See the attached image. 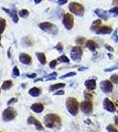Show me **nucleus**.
I'll return each mask as SVG.
<instances>
[{
  "label": "nucleus",
  "instance_id": "nucleus-1",
  "mask_svg": "<svg viewBox=\"0 0 118 132\" xmlns=\"http://www.w3.org/2000/svg\"><path fill=\"white\" fill-rule=\"evenodd\" d=\"M43 122L46 127L49 129H56V128H60L62 125L61 117L56 114H48L44 116Z\"/></svg>",
  "mask_w": 118,
  "mask_h": 132
},
{
  "label": "nucleus",
  "instance_id": "nucleus-2",
  "mask_svg": "<svg viewBox=\"0 0 118 132\" xmlns=\"http://www.w3.org/2000/svg\"><path fill=\"white\" fill-rule=\"evenodd\" d=\"M66 108H67V110L72 116H77L78 113L79 108L78 101L73 97H69L66 100Z\"/></svg>",
  "mask_w": 118,
  "mask_h": 132
},
{
  "label": "nucleus",
  "instance_id": "nucleus-3",
  "mask_svg": "<svg viewBox=\"0 0 118 132\" xmlns=\"http://www.w3.org/2000/svg\"><path fill=\"white\" fill-rule=\"evenodd\" d=\"M39 27L42 31L46 32V33L52 35H57L58 34V28L57 27L49 22H42L39 25Z\"/></svg>",
  "mask_w": 118,
  "mask_h": 132
},
{
  "label": "nucleus",
  "instance_id": "nucleus-4",
  "mask_svg": "<svg viewBox=\"0 0 118 132\" xmlns=\"http://www.w3.org/2000/svg\"><path fill=\"white\" fill-rule=\"evenodd\" d=\"M69 10L70 11V12H72L73 14L77 16H80L82 17L85 13V7L79 3L77 2H72L69 5Z\"/></svg>",
  "mask_w": 118,
  "mask_h": 132
},
{
  "label": "nucleus",
  "instance_id": "nucleus-5",
  "mask_svg": "<svg viewBox=\"0 0 118 132\" xmlns=\"http://www.w3.org/2000/svg\"><path fill=\"white\" fill-rule=\"evenodd\" d=\"M17 116V112L13 108H7L4 110L3 114H2V119L5 122H10L15 119V117Z\"/></svg>",
  "mask_w": 118,
  "mask_h": 132
},
{
  "label": "nucleus",
  "instance_id": "nucleus-6",
  "mask_svg": "<svg viewBox=\"0 0 118 132\" xmlns=\"http://www.w3.org/2000/svg\"><path fill=\"white\" fill-rule=\"evenodd\" d=\"M82 54H83L82 48L79 46L73 47L72 48V50H70V56H72V59L73 61L76 62L80 61L81 57H82Z\"/></svg>",
  "mask_w": 118,
  "mask_h": 132
},
{
  "label": "nucleus",
  "instance_id": "nucleus-7",
  "mask_svg": "<svg viewBox=\"0 0 118 132\" xmlns=\"http://www.w3.org/2000/svg\"><path fill=\"white\" fill-rule=\"evenodd\" d=\"M63 24L67 30H70L74 25V18L72 14L65 13L63 18Z\"/></svg>",
  "mask_w": 118,
  "mask_h": 132
},
{
  "label": "nucleus",
  "instance_id": "nucleus-8",
  "mask_svg": "<svg viewBox=\"0 0 118 132\" xmlns=\"http://www.w3.org/2000/svg\"><path fill=\"white\" fill-rule=\"evenodd\" d=\"M80 109L84 114H89L93 112V103L91 101H85L80 103Z\"/></svg>",
  "mask_w": 118,
  "mask_h": 132
},
{
  "label": "nucleus",
  "instance_id": "nucleus-9",
  "mask_svg": "<svg viewBox=\"0 0 118 132\" xmlns=\"http://www.w3.org/2000/svg\"><path fill=\"white\" fill-rule=\"evenodd\" d=\"M100 87L101 89V91L105 93H111L114 89L112 82L110 80H103V81H101L100 84Z\"/></svg>",
  "mask_w": 118,
  "mask_h": 132
},
{
  "label": "nucleus",
  "instance_id": "nucleus-10",
  "mask_svg": "<svg viewBox=\"0 0 118 132\" xmlns=\"http://www.w3.org/2000/svg\"><path fill=\"white\" fill-rule=\"evenodd\" d=\"M103 108H104L105 110H107V111H108L110 113H114V112H115V110H116V107H115V105L110 101V100L108 99V98L104 99Z\"/></svg>",
  "mask_w": 118,
  "mask_h": 132
},
{
  "label": "nucleus",
  "instance_id": "nucleus-11",
  "mask_svg": "<svg viewBox=\"0 0 118 132\" xmlns=\"http://www.w3.org/2000/svg\"><path fill=\"white\" fill-rule=\"evenodd\" d=\"M27 123L30 125H35L36 129H38V130L42 131L44 129V128H43V126H42V123H41L39 121H38L37 119L34 116H29L28 118H27Z\"/></svg>",
  "mask_w": 118,
  "mask_h": 132
},
{
  "label": "nucleus",
  "instance_id": "nucleus-12",
  "mask_svg": "<svg viewBox=\"0 0 118 132\" xmlns=\"http://www.w3.org/2000/svg\"><path fill=\"white\" fill-rule=\"evenodd\" d=\"M94 13L97 15L100 20H108V17H109V12H107L105 10L102 9H95L94 10Z\"/></svg>",
  "mask_w": 118,
  "mask_h": 132
},
{
  "label": "nucleus",
  "instance_id": "nucleus-13",
  "mask_svg": "<svg viewBox=\"0 0 118 132\" xmlns=\"http://www.w3.org/2000/svg\"><path fill=\"white\" fill-rule=\"evenodd\" d=\"M113 32V29L111 27H108V26H101L99 31L97 32V35H110Z\"/></svg>",
  "mask_w": 118,
  "mask_h": 132
},
{
  "label": "nucleus",
  "instance_id": "nucleus-14",
  "mask_svg": "<svg viewBox=\"0 0 118 132\" xmlns=\"http://www.w3.org/2000/svg\"><path fill=\"white\" fill-rule=\"evenodd\" d=\"M85 87H86V89L88 91L95 90V88H96V80L93 79V78L87 79L86 81L85 82Z\"/></svg>",
  "mask_w": 118,
  "mask_h": 132
},
{
  "label": "nucleus",
  "instance_id": "nucleus-15",
  "mask_svg": "<svg viewBox=\"0 0 118 132\" xmlns=\"http://www.w3.org/2000/svg\"><path fill=\"white\" fill-rule=\"evenodd\" d=\"M20 61L26 65H29L32 62V59L29 55L26 54V53H21L20 55Z\"/></svg>",
  "mask_w": 118,
  "mask_h": 132
},
{
  "label": "nucleus",
  "instance_id": "nucleus-16",
  "mask_svg": "<svg viewBox=\"0 0 118 132\" xmlns=\"http://www.w3.org/2000/svg\"><path fill=\"white\" fill-rule=\"evenodd\" d=\"M102 26V23H101V20H95L93 22V24L91 25V27H90V29H91L92 31L94 32V33H97L99 31V29Z\"/></svg>",
  "mask_w": 118,
  "mask_h": 132
},
{
  "label": "nucleus",
  "instance_id": "nucleus-17",
  "mask_svg": "<svg viewBox=\"0 0 118 132\" xmlns=\"http://www.w3.org/2000/svg\"><path fill=\"white\" fill-rule=\"evenodd\" d=\"M31 109L35 113L40 114V113H42L44 110V106L42 103H35L31 106Z\"/></svg>",
  "mask_w": 118,
  "mask_h": 132
},
{
  "label": "nucleus",
  "instance_id": "nucleus-18",
  "mask_svg": "<svg viewBox=\"0 0 118 132\" xmlns=\"http://www.w3.org/2000/svg\"><path fill=\"white\" fill-rule=\"evenodd\" d=\"M5 12H7L9 15L12 17V20H13V22L14 23H17L19 21V18H18V15H17V12H15L14 10H7V9H5L4 8L3 9Z\"/></svg>",
  "mask_w": 118,
  "mask_h": 132
},
{
  "label": "nucleus",
  "instance_id": "nucleus-19",
  "mask_svg": "<svg viewBox=\"0 0 118 132\" xmlns=\"http://www.w3.org/2000/svg\"><path fill=\"white\" fill-rule=\"evenodd\" d=\"M28 93L33 97H38L41 94V89L37 88V87H33L29 90Z\"/></svg>",
  "mask_w": 118,
  "mask_h": 132
},
{
  "label": "nucleus",
  "instance_id": "nucleus-20",
  "mask_svg": "<svg viewBox=\"0 0 118 132\" xmlns=\"http://www.w3.org/2000/svg\"><path fill=\"white\" fill-rule=\"evenodd\" d=\"M85 46H86V48L91 51H95L96 50V43L93 41H91V40L85 42Z\"/></svg>",
  "mask_w": 118,
  "mask_h": 132
},
{
  "label": "nucleus",
  "instance_id": "nucleus-21",
  "mask_svg": "<svg viewBox=\"0 0 118 132\" xmlns=\"http://www.w3.org/2000/svg\"><path fill=\"white\" fill-rule=\"evenodd\" d=\"M64 86H65V84H64V83H57V84L52 85V86L49 87V91L53 92L56 90H58V89L64 88Z\"/></svg>",
  "mask_w": 118,
  "mask_h": 132
},
{
  "label": "nucleus",
  "instance_id": "nucleus-22",
  "mask_svg": "<svg viewBox=\"0 0 118 132\" xmlns=\"http://www.w3.org/2000/svg\"><path fill=\"white\" fill-rule=\"evenodd\" d=\"M12 86V80H6V81H5L3 83L1 88H2V90H8V89H10Z\"/></svg>",
  "mask_w": 118,
  "mask_h": 132
},
{
  "label": "nucleus",
  "instance_id": "nucleus-23",
  "mask_svg": "<svg viewBox=\"0 0 118 132\" xmlns=\"http://www.w3.org/2000/svg\"><path fill=\"white\" fill-rule=\"evenodd\" d=\"M36 56H37L38 60L40 61V63H42V64H45L46 63V57H45V54L43 53H36Z\"/></svg>",
  "mask_w": 118,
  "mask_h": 132
},
{
  "label": "nucleus",
  "instance_id": "nucleus-24",
  "mask_svg": "<svg viewBox=\"0 0 118 132\" xmlns=\"http://www.w3.org/2000/svg\"><path fill=\"white\" fill-rule=\"evenodd\" d=\"M6 22L3 18H0V33H3L5 29Z\"/></svg>",
  "mask_w": 118,
  "mask_h": 132
},
{
  "label": "nucleus",
  "instance_id": "nucleus-25",
  "mask_svg": "<svg viewBox=\"0 0 118 132\" xmlns=\"http://www.w3.org/2000/svg\"><path fill=\"white\" fill-rule=\"evenodd\" d=\"M19 14H20V16L22 17V18H27V17L29 16V12L27 10H26V9H23V10L20 11Z\"/></svg>",
  "mask_w": 118,
  "mask_h": 132
},
{
  "label": "nucleus",
  "instance_id": "nucleus-26",
  "mask_svg": "<svg viewBox=\"0 0 118 132\" xmlns=\"http://www.w3.org/2000/svg\"><path fill=\"white\" fill-rule=\"evenodd\" d=\"M115 70H118V63H115V65L111 66V67L106 68V69H104V71H105V72H110V71H115Z\"/></svg>",
  "mask_w": 118,
  "mask_h": 132
},
{
  "label": "nucleus",
  "instance_id": "nucleus-27",
  "mask_svg": "<svg viewBox=\"0 0 118 132\" xmlns=\"http://www.w3.org/2000/svg\"><path fill=\"white\" fill-rule=\"evenodd\" d=\"M57 72H53V73L49 74V75L46 77V80H55L57 78Z\"/></svg>",
  "mask_w": 118,
  "mask_h": 132
},
{
  "label": "nucleus",
  "instance_id": "nucleus-28",
  "mask_svg": "<svg viewBox=\"0 0 118 132\" xmlns=\"http://www.w3.org/2000/svg\"><path fill=\"white\" fill-rule=\"evenodd\" d=\"M58 60L60 62H62V63H70V60L69 58H68L66 56H64V55H63V56H61L58 58Z\"/></svg>",
  "mask_w": 118,
  "mask_h": 132
},
{
  "label": "nucleus",
  "instance_id": "nucleus-29",
  "mask_svg": "<svg viewBox=\"0 0 118 132\" xmlns=\"http://www.w3.org/2000/svg\"><path fill=\"white\" fill-rule=\"evenodd\" d=\"M84 96H85V99L86 100V101H91V100L93 99V94L87 91H85V93H84Z\"/></svg>",
  "mask_w": 118,
  "mask_h": 132
},
{
  "label": "nucleus",
  "instance_id": "nucleus-30",
  "mask_svg": "<svg viewBox=\"0 0 118 132\" xmlns=\"http://www.w3.org/2000/svg\"><path fill=\"white\" fill-rule=\"evenodd\" d=\"M110 81L114 84H118V74H113L110 77Z\"/></svg>",
  "mask_w": 118,
  "mask_h": 132
},
{
  "label": "nucleus",
  "instance_id": "nucleus-31",
  "mask_svg": "<svg viewBox=\"0 0 118 132\" xmlns=\"http://www.w3.org/2000/svg\"><path fill=\"white\" fill-rule=\"evenodd\" d=\"M107 130H108V132H118L116 128L111 124H109L107 126Z\"/></svg>",
  "mask_w": 118,
  "mask_h": 132
},
{
  "label": "nucleus",
  "instance_id": "nucleus-32",
  "mask_svg": "<svg viewBox=\"0 0 118 132\" xmlns=\"http://www.w3.org/2000/svg\"><path fill=\"white\" fill-rule=\"evenodd\" d=\"M112 39H113V41L115 42H116V43L118 42V30L117 29L114 31V33L112 35Z\"/></svg>",
  "mask_w": 118,
  "mask_h": 132
},
{
  "label": "nucleus",
  "instance_id": "nucleus-33",
  "mask_svg": "<svg viewBox=\"0 0 118 132\" xmlns=\"http://www.w3.org/2000/svg\"><path fill=\"white\" fill-rule=\"evenodd\" d=\"M109 13H112L115 16L118 15V6H115V7H113L109 10Z\"/></svg>",
  "mask_w": 118,
  "mask_h": 132
},
{
  "label": "nucleus",
  "instance_id": "nucleus-34",
  "mask_svg": "<svg viewBox=\"0 0 118 132\" xmlns=\"http://www.w3.org/2000/svg\"><path fill=\"white\" fill-rule=\"evenodd\" d=\"M75 75H76V72H69V73L64 74V75L61 76L60 77V78H61V79H64V78H68V77H72V76H75Z\"/></svg>",
  "mask_w": 118,
  "mask_h": 132
},
{
  "label": "nucleus",
  "instance_id": "nucleus-35",
  "mask_svg": "<svg viewBox=\"0 0 118 132\" xmlns=\"http://www.w3.org/2000/svg\"><path fill=\"white\" fill-rule=\"evenodd\" d=\"M85 42V39L84 37H78L76 39V42L78 44H84Z\"/></svg>",
  "mask_w": 118,
  "mask_h": 132
},
{
  "label": "nucleus",
  "instance_id": "nucleus-36",
  "mask_svg": "<svg viewBox=\"0 0 118 132\" xmlns=\"http://www.w3.org/2000/svg\"><path fill=\"white\" fill-rule=\"evenodd\" d=\"M55 48L57 50V51H59V52H62L63 51V45H62L61 42H59V43H57V45L55 47Z\"/></svg>",
  "mask_w": 118,
  "mask_h": 132
},
{
  "label": "nucleus",
  "instance_id": "nucleus-37",
  "mask_svg": "<svg viewBox=\"0 0 118 132\" xmlns=\"http://www.w3.org/2000/svg\"><path fill=\"white\" fill-rule=\"evenodd\" d=\"M57 60H53V61H51L50 63H49V67L51 68V69H55V67L57 66Z\"/></svg>",
  "mask_w": 118,
  "mask_h": 132
},
{
  "label": "nucleus",
  "instance_id": "nucleus-38",
  "mask_svg": "<svg viewBox=\"0 0 118 132\" xmlns=\"http://www.w3.org/2000/svg\"><path fill=\"white\" fill-rule=\"evenodd\" d=\"M12 72H13V75L15 77H19V76H20V71H19V69L17 67L13 68V70H12Z\"/></svg>",
  "mask_w": 118,
  "mask_h": 132
},
{
  "label": "nucleus",
  "instance_id": "nucleus-39",
  "mask_svg": "<svg viewBox=\"0 0 118 132\" xmlns=\"http://www.w3.org/2000/svg\"><path fill=\"white\" fill-rule=\"evenodd\" d=\"M17 101H18V99H16V98H12V99H11L10 101L7 102V105L11 106V105H12V104L15 103V102H17Z\"/></svg>",
  "mask_w": 118,
  "mask_h": 132
},
{
  "label": "nucleus",
  "instance_id": "nucleus-40",
  "mask_svg": "<svg viewBox=\"0 0 118 132\" xmlns=\"http://www.w3.org/2000/svg\"><path fill=\"white\" fill-rule=\"evenodd\" d=\"M104 47H105V48H106V50H108V51H110V52H114V48L111 46H109L108 44H105Z\"/></svg>",
  "mask_w": 118,
  "mask_h": 132
},
{
  "label": "nucleus",
  "instance_id": "nucleus-41",
  "mask_svg": "<svg viewBox=\"0 0 118 132\" xmlns=\"http://www.w3.org/2000/svg\"><path fill=\"white\" fill-rule=\"evenodd\" d=\"M66 3H67V0H58V1H57V4H58L59 5H63Z\"/></svg>",
  "mask_w": 118,
  "mask_h": 132
},
{
  "label": "nucleus",
  "instance_id": "nucleus-42",
  "mask_svg": "<svg viewBox=\"0 0 118 132\" xmlns=\"http://www.w3.org/2000/svg\"><path fill=\"white\" fill-rule=\"evenodd\" d=\"M64 91H63V90H60L57 92V93H55V95H64Z\"/></svg>",
  "mask_w": 118,
  "mask_h": 132
},
{
  "label": "nucleus",
  "instance_id": "nucleus-43",
  "mask_svg": "<svg viewBox=\"0 0 118 132\" xmlns=\"http://www.w3.org/2000/svg\"><path fill=\"white\" fill-rule=\"evenodd\" d=\"M27 77H28V78H36V74L35 73H34V74H27Z\"/></svg>",
  "mask_w": 118,
  "mask_h": 132
},
{
  "label": "nucleus",
  "instance_id": "nucleus-44",
  "mask_svg": "<svg viewBox=\"0 0 118 132\" xmlns=\"http://www.w3.org/2000/svg\"><path fill=\"white\" fill-rule=\"evenodd\" d=\"M85 70H87V67H79L78 68L79 71H85Z\"/></svg>",
  "mask_w": 118,
  "mask_h": 132
},
{
  "label": "nucleus",
  "instance_id": "nucleus-45",
  "mask_svg": "<svg viewBox=\"0 0 118 132\" xmlns=\"http://www.w3.org/2000/svg\"><path fill=\"white\" fill-rule=\"evenodd\" d=\"M112 4H113V5L118 6V0H113Z\"/></svg>",
  "mask_w": 118,
  "mask_h": 132
},
{
  "label": "nucleus",
  "instance_id": "nucleus-46",
  "mask_svg": "<svg viewBox=\"0 0 118 132\" xmlns=\"http://www.w3.org/2000/svg\"><path fill=\"white\" fill-rule=\"evenodd\" d=\"M115 124L118 126V116H115Z\"/></svg>",
  "mask_w": 118,
  "mask_h": 132
},
{
  "label": "nucleus",
  "instance_id": "nucleus-47",
  "mask_svg": "<svg viewBox=\"0 0 118 132\" xmlns=\"http://www.w3.org/2000/svg\"><path fill=\"white\" fill-rule=\"evenodd\" d=\"M41 2H42V0H35V4H39V3H41Z\"/></svg>",
  "mask_w": 118,
  "mask_h": 132
},
{
  "label": "nucleus",
  "instance_id": "nucleus-48",
  "mask_svg": "<svg viewBox=\"0 0 118 132\" xmlns=\"http://www.w3.org/2000/svg\"><path fill=\"white\" fill-rule=\"evenodd\" d=\"M108 56H109V58H111V59L113 58V56H112V54H110V53H109V54H108Z\"/></svg>",
  "mask_w": 118,
  "mask_h": 132
},
{
  "label": "nucleus",
  "instance_id": "nucleus-49",
  "mask_svg": "<svg viewBox=\"0 0 118 132\" xmlns=\"http://www.w3.org/2000/svg\"><path fill=\"white\" fill-rule=\"evenodd\" d=\"M89 132H97V131H95V130H91V131H89Z\"/></svg>",
  "mask_w": 118,
  "mask_h": 132
},
{
  "label": "nucleus",
  "instance_id": "nucleus-50",
  "mask_svg": "<svg viewBox=\"0 0 118 132\" xmlns=\"http://www.w3.org/2000/svg\"><path fill=\"white\" fill-rule=\"evenodd\" d=\"M0 34H1V33H0ZM0 41H1V35H0Z\"/></svg>",
  "mask_w": 118,
  "mask_h": 132
},
{
  "label": "nucleus",
  "instance_id": "nucleus-51",
  "mask_svg": "<svg viewBox=\"0 0 118 132\" xmlns=\"http://www.w3.org/2000/svg\"><path fill=\"white\" fill-rule=\"evenodd\" d=\"M0 132H1V131H0Z\"/></svg>",
  "mask_w": 118,
  "mask_h": 132
}]
</instances>
